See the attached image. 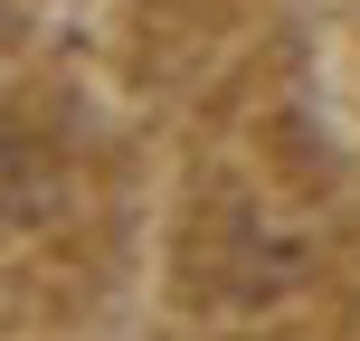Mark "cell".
<instances>
[{
  "instance_id": "cell-1",
  "label": "cell",
  "mask_w": 360,
  "mask_h": 341,
  "mask_svg": "<svg viewBox=\"0 0 360 341\" xmlns=\"http://www.w3.org/2000/svg\"><path fill=\"white\" fill-rule=\"evenodd\" d=\"M48 218H57V171L38 133H10V228H48Z\"/></svg>"
}]
</instances>
